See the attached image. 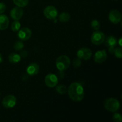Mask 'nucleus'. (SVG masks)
Listing matches in <instances>:
<instances>
[{"label": "nucleus", "mask_w": 122, "mask_h": 122, "mask_svg": "<svg viewBox=\"0 0 122 122\" xmlns=\"http://www.w3.org/2000/svg\"><path fill=\"white\" fill-rule=\"evenodd\" d=\"M56 91L60 95H64V94H66L67 89L66 86L63 85H59L56 87Z\"/></svg>", "instance_id": "aec40b11"}, {"label": "nucleus", "mask_w": 122, "mask_h": 122, "mask_svg": "<svg viewBox=\"0 0 122 122\" xmlns=\"http://www.w3.org/2000/svg\"><path fill=\"white\" fill-rule=\"evenodd\" d=\"M44 14L46 19L49 20H54L58 15V11L54 6L48 5L44 8Z\"/></svg>", "instance_id": "39448f33"}, {"label": "nucleus", "mask_w": 122, "mask_h": 122, "mask_svg": "<svg viewBox=\"0 0 122 122\" xmlns=\"http://www.w3.org/2000/svg\"><path fill=\"white\" fill-rule=\"evenodd\" d=\"M0 97H1V94H0Z\"/></svg>", "instance_id": "2f4dec72"}, {"label": "nucleus", "mask_w": 122, "mask_h": 122, "mask_svg": "<svg viewBox=\"0 0 122 122\" xmlns=\"http://www.w3.org/2000/svg\"><path fill=\"white\" fill-rule=\"evenodd\" d=\"M24 48V44L21 41H16L14 44V48L17 51H21Z\"/></svg>", "instance_id": "412c9836"}, {"label": "nucleus", "mask_w": 122, "mask_h": 122, "mask_svg": "<svg viewBox=\"0 0 122 122\" xmlns=\"http://www.w3.org/2000/svg\"><path fill=\"white\" fill-rule=\"evenodd\" d=\"M39 66L37 63H30L26 69L27 73L30 76H35L39 73Z\"/></svg>", "instance_id": "ddd939ff"}, {"label": "nucleus", "mask_w": 122, "mask_h": 122, "mask_svg": "<svg viewBox=\"0 0 122 122\" xmlns=\"http://www.w3.org/2000/svg\"><path fill=\"white\" fill-rule=\"evenodd\" d=\"M115 49V46H108V52L110 54H114Z\"/></svg>", "instance_id": "cd10ccee"}, {"label": "nucleus", "mask_w": 122, "mask_h": 122, "mask_svg": "<svg viewBox=\"0 0 122 122\" xmlns=\"http://www.w3.org/2000/svg\"><path fill=\"white\" fill-rule=\"evenodd\" d=\"M57 69L60 71H64L67 69L70 65V59L68 56L62 55L57 58L56 62Z\"/></svg>", "instance_id": "7ed1b4c3"}, {"label": "nucleus", "mask_w": 122, "mask_h": 122, "mask_svg": "<svg viewBox=\"0 0 122 122\" xmlns=\"http://www.w3.org/2000/svg\"><path fill=\"white\" fill-rule=\"evenodd\" d=\"M9 25V19L5 14H0V30H4L8 28Z\"/></svg>", "instance_id": "4468645a"}, {"label": "nucleus", "mask_w": 122, "mask_h": 122, "mask_svg": "<svg viewBox=\"0 0 122 122\" xmlns=\"http://www.w3.org/2000/svg\"><path fill=\"white\" fill-rule=\"evenodd\" d=\"M27 55H28L27 51H26V50H23V51H22L20 52V56H21V57H22V58H25L26 57H27Z\"/></svg>", "instance_id": "bb28decb"}, {"label": "nucleus", "mask_w": 122, "mask_h": 122, "mask_svg": "<svg viewBox=\"0 0 122 122\" xmlns=\"http://www.w3.org/2000/svg\"><path fill=\"white\" fill-rule=\"evenodd\" d=\"M6 10V5L4 2H0V14H3Z\"/></svg>", "instance_id": "a878e982"}, {"label": "nucleus", "mask_w": 122, "mask_h": 122, "mask_svg": "<svg viewBox=\"0 0 122 122\" xmlns=\"http://www.w3.org/2000/svg\"><path fill=\"white\" fill-rule=\"evenodd\" d=\"M91 27L95 30H98L100 28V21L97 20H93L91 21Z\"/></svg>", "instance_id": "4be33fe9"}, {"label": "nucleus", "mask_w": 122, "mask_h": 122, "mask_svg": "<svg viewBox=\"0 0 122 122\" xmlns=\"http://www.w3.org/2000/svg\"><path fill=\"white\" fill-rule=\"evenodd\" d=\"M3 61V58H2V55L0 54V63H1Z\"/></svg>", "instance_id": "c756f323"}, {"label": "nucleus", "mask_w": 122, "mask_h": 122, "mask_svg": "<svg viewBox=\"0 0 122 122\" xmlns=\"http://www.w3.org/2000/svg\"><path fill=\"white\" fill-rule=\"evenodd\" d=\"M23 15V10L22 8L19 7H14L10 11V16L14 20H19Z\"/></svg>", "instance_id": "f8f14e48"}, {"label": "nucleus", "mask_w": 122, "mask_h": 122, "mask_svg": "<svg viewBox=\"0 0 122 122\" xmlns=\"http://www.w3.org/2000/svg\"><path fill=\"white\" fill-rule=\"evenodd\" d=\"M92 56V52L88 48H81L77 51V56L79 59L88 60L90 59Z\"/></svg>", "instance_id": "6e6552de"}, {"label": "nucleus", "mask_w": 122, "mask_h": 122, "mask_svg": "<svg viewBox=\"0 0 122 122\" xmlns=\"http://www.w3.org/2000/svg\"><path fill=\"white\" fill-rule=\"evenodd\" d=\"M113 119L116 122H121L122 121V116L120 113L115 112L113 116Z\"/></svg>", "instance_id": "b1692460"}, {"label": "nucleus", "mask_w": 122, "mask_h": 122, "mask_svg": "<svg viewBox=\"0 0 122 122\" xmlns=\"http://www.w3.org/2000/svg\"><path fill=\"white\" fill-rule=\"evenodd\" d=\"M17 99L14 95H8L5 97L2 101V106L6 108H12L16 105Z\"/></svg>", "instance_id": "423d86ee"}, {"label": "nucleus", "mask_w": 122, "mask_h": 122, "mask_svg": "<svg viewBox=\"0 0 122 122\" xmlns=\"http://www.w3.org/2000/svg\"><path fill=\"white\" fill-rule=\"evenodd\" d=\"M105 45L107 46H116L117 45V39L114 36L110 35L105 39Z\"/></svg>", "instance_id": "2eb2a0df"}, {"label": "nucleus", "mask_w": 122, "mask_h": 122, "mask_svg": "<svg viewBox=\"0 0 122 122\" xmlns=\"http://www.w3.org/2000/svg\"><path fill=\"white\" fill-rule=\"evenodd\" d=\"M122 39L121 38L119 39V41H117V44H119V46H120V47H122Z\"/></svg>", "instance_id": "c85d7f7f"}, {"label": "nucleus", "mask_w": 122, "mask_h": 122, "mask_svg": "<svg viewBox=\"0 0 122 122\" xmlns=\"http://www.w3.org/2000/svg\"><path fill=\"white\" fill-rule=\"evenodd\" d=\"M21 27V24L19 22V20H14L11 24V29L13 32H18Z\"/></svg>", "instance_id": "6ab92c4d"}, {"label": "nucleus", "mask_w": 122, "mask_h": 122, "mask_svg": "<svg viewBox=\"0 0 122 122\" xmlns=\"http://www.w3.org/2000/svg\"><path fill=\"white\" fill-rule=\"evenodd\" d=\"M13 1L15 5L21 8L26 7L29 2V0H13Z\"/></svg>", "instance_id": "a211bd4d"}, {"label": "nucleus", "mask_w": 122, "mask_h": 122, "mask_svg": "<svg viewBox=\"0 0 122 122\" xmlns=\"http://www.w3.org/2000/svg\"><path fill=\"white\" fill-rule=\"evenodd\" d=\"M104 106V108L107 110H108V112H113V113L117 112L120 107L119 100H117L115 98H107L105 101Z\"/></svg>", "instance_id": "f03ea898"}, {"label": "nucleus", "mask_w": 122, "mask_h": 122, "mask_svg": "<svg viewBox=\"0 0 122 122\" xmlns=\"http://www.w3.org/2000/svg\"><path fill=\"white\" fill-rule=\"evenodd\" d=\"M32 31L29 28L22 27L18 31L17 36L21 41H25L29 39L32 36Z\"/></svg>", "instance_id": "1a4fd4ad"}, {"label": "nucleus", "mask_w": 122, "mask_h": 122, "mask_svg": "<svg viewBox=\"0 0 122 122\" xmlns=\"http://www.w3.org/2000/svg\"><path fill=\"white\" fill-rule=\"evenodd\" d=\"M81 64H82V61H81V59H79V58L74 60L73 62V65L75 67H79L81 66Z\"/></svg>", "instance_id": "393cba45"}, {"label": "nucleus", "mask_w": 122, "mask_h": 122, "mask_svg": "<svg viewBox=\"0 0 122 122\" xmlns=\"http://www.w3.org/2000/svg\"><path fill=\"white\" fill-rule=\"evenodd\" d=\"M114 1H117V0H114Z\"/></svg>", "instance_id": "7c9ffc66"}, {"label": "nucleus", "mask_w": 122, "mask_h": 122, "mask_svg": "<svg viewBox=\"0 0 122 122\" xmlns=\"http://www.w3.org/2000/svg\"><path fill=\"white\" fill-rule=\"evenodd\" d=\"M69 98L75 102H79L85 97V91L83 86L79 82H73L67 89Z\"/></svg>", "instance_id": "f257e3e1"}, {"label": "nucleus", "mask_w": 122, "mask_h": 122, "mask_svg": "<svg viewBox=\"0 0 122 122\" xmlns=\"http://www.w3.org/2000/svg\"><path fill=\"white\" fill-rule=\"evenodd\" d=\"M21 56L16 53H11L8 56V60L10 63H17L21 60Z\"/></svg>", "instance_id": "dca6fc26"}, {"label": "nucleus", "mask_w": 122, "mask_h": 122, "mask_svg": "<svg viewBox=\"0 0 122 122\" xmlns=\"http://www.w3.org/2000/svg\"><path fill=\"white\" fill-rule=\"evenodd\" d=\"M105 39H106V36L104 33L98 30L92 33L91 40V42L94 45H100L104 42Z\"/></svg>", "instance_id": "20e7f679"}, {"label": "nucleus", "mask_w": 122, "mask_h": 122, "mask_svg": "<svg viewBox=\"0 0 122 122\" xmlns=\"http://www.w3.org/2000/svg\"><path fill=\"white\" fill-rule=\"evenodd\" d=\"M107 58V54L106 50H99L94 55V61L96 63L101 64L104 63Z\"/></svg>", "instance_id": "9b49d317"}, {"label": "nucleus", "mask_w": 122, "mask_h": 122, "mask_svg": "<svg viewBox=\"0 0 122 122\" xmlns=\"http://www.w3.org/2000/svg\"><path fill=\"white\" fill-rule=\"evenodd\" d=\"M70 15L67 12H63L59 15V20L62 23H67L70 20Z\"/></svg>", "instance_id": "f3484780"}, {"label": "nucleus", "mask_w": 122, "mask_h": 122, "mask_svg": "<svg viewBox=\"0 0 122 122\" xmlns=\"http://www.w3.org/2000/svg\"><path fill=\"white\" fill-rule=\"evenodd\" d=\"M122 18L121 13L117 10H112L108 14V19L113 24H118L121 22Z\"/></svg>", "instance_id": "9d476101"}, {"label": "nucleus", "mask_w": 122, "mask_h": 122, "mask_svg": "<svg viewBox=\"0 0 122 122\" xmlns=\"http://www.w3.org/2000/svg\"><path fill=\"white\" fill-rule=\"evenodd\" d=\"M58 83L57 76L54 73L48 74L45 77V83L49 88H54Z\"/></svg>", "instance_id": "0eeeda50"}, {"label": "nucleus", "mask_w": 122, "mask_h": 122, "mask_svg": "<svg viewBox=\"0 0 122 122\" xmlns=\"http://www.w3.org/2000/svg\"><path fill=\"white\" fill-rule=\"evenodd\" d=\"M114 54V55H115L116 57H117V58H122V48L120 46V47L116 48Z\"/></svg>", "instance_id": "5701e85b"}]
</instances>
